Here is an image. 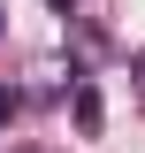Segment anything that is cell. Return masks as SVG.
I'll use <instances>...</instances> for the list:
<instances>
[{
    "mask_svg": "<svg viewBox=\"0 0 145 153\" xmlns=\"http://www.w3.org/2000/svg\"><path fill=\"white\" fill-rule=\"evenodd\" d=\"M69 115H76V130H99V123H107V107H99V84H92V76H76V84H69Z\"/></svg>",
    "mask_w": 145,
    "mask_h": 153,
    "instance_id": "6da1fadb",
    "label": "cell"
},
{
    "mask_svg": "<svg viewBox=\"0 0 145 153\" xmlns=\"http://www.w3.org/2000/svg\"><path fill=\"white\" fill-rule=\"evenodd\" d=\"M130 92H138V107H145V46L130 54Z\"/></svg>",
    "mask_w": 145,
    "mask_h": 153,
    "instance_id": "7a4b0ae2",
    "label": "cell"
},
{
    "mask_svg": "<svg viewBox=\"0 0 145 153\" xmlns=\"http://www.w3.org/2000/svg\"><path fill=\"white\" fill-rule=\"evenodd\" d=\"M16 107H23V92H16V84H0V123H8Z\"/></svg>",
    "mask_w": 145,
    "mask_h": 153,
    "instance_id": "3957f363",
    "label": "cell"
},
{
    "mask_svg": "<svg viewBox=\"0 0 145 153\" xmlns=\"http://www.w3.org/2000/svg\"><path fill=\"white\" fill-rule=\"evenodd\" d=\"M46 8H54V16H76V0H46Z\"/></svg>",
    "mask_w": 145,
    "mask_h": 153,
    "instance_id": "277c9868",
    "label": "cell"
}]
</instances>
